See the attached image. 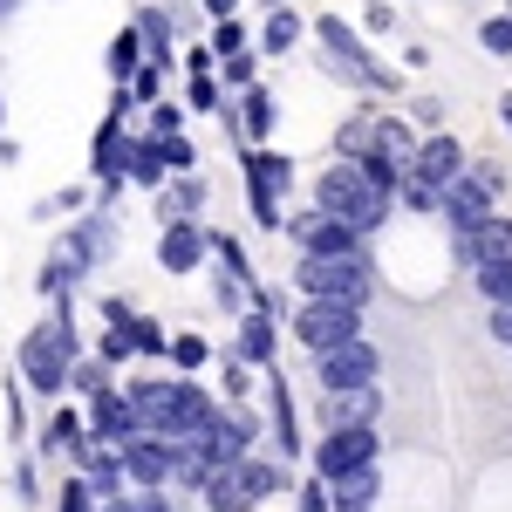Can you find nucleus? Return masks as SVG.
Returning a JSON list of instances; mask_svg holds the SVG:
<instances>
[{
  "mask_svg": "<svg viewBox=\"0 0 512 512\" xmlns=\"http://www.w3.org/2000/svg\"><path fill=\"white\" fill-rule=\"evenodd\" d=\"M226 96H233V89L219 82V69H185V103H192V110L219 117V110H226Z\"/></svg>",
  "mask_w": 512,
  "mask_h": 512,
  "instance_id": "31",
  "label": "nucleus"
},
{
  "mask_svg": "<svg viewBox=\"0 0 512 512\" xmlns=\"http://www.w3.org/2000/svg\"><path fill=\"white\" fill-rule=\"evenodd\" d=\"M253 362H239L233 349L219 355V383H226V403H246V390H253V376H246Z\"/></svg>",
  "mask_w": 512,
  "mask_h": 512,
  "instance_id": "42",
  "label": "nucleus"
},
{
  "mask_svg": "<svg viewBox=\"0 0 512 512\" xmlns=\"http://www.w3.org/2000/svg\"><path fill=\"white\" fill-rule=\"evenodd\" d=\"M123 472H130V485H137V492H158V485H171V478H178L171 437H158V431H137L130 444H123Z\"/></svg>",
  "mask_w": 512,
  "mask_h": 512,
  "instance_id": "15",
  "label": "nucleus"
},
{
  "mask_svg": "<svg viewBox=\"0 0 512 512\" xmlns=\"http://www.w3.org/2000/svg\"><path fill=\"white\" fill-rule=\"evenodd\" d=\"M362 28H369V35H396V7L390 0H369V7H362Z\"/></svg>",
  "mask_w": 512,
  "mask_h": 512,
  "instance_id": "46",
  "label": "nucleus"
},
{
  "mask_svg": "<svg viewBox=\"0 0 512 512\" xmlns=\"http://www.w3.org/2000/svg\"><path fill=\"white\" fill-rule=\"evenodd\" d=\"M506 7H512V0H506Z\"/></svg>",
  "mask_w": 512,
  "mask_h": 512,
  "instance_id": "58",
  "label": "nucleus"
},
{
  "mask_svg": "<svg viewBox=\"0 0 512 512\" xmlns=\"http://www.w3.org/2000/svg\"><path fill=\"white\" fill-rule=\"evenodd\" d=\"M260 7H280V0H260Z\"/></svg>",
  "mask_w": 512,
  "mask_h": 512,
  "instance_id": "57",
  "label": "nucleus"
},
{
  "mask_svg": "<svg viewBox=\"0 0 512 512\" xmlns=\"http://www.w3.org/2000/svg\"><path fill=\"white\" fill-rule=\"evenodd\" d=\"M233 355H239V362H253V369H274V362H280V321L267 315V308L233 315Z\"/></svg>",
  "mask_w": 512,
  "mask_h": 512,
  "instance_id": "19",
  "label": "nucleus"
},
{
  "mask_svg": "<svg viewBox=\"0 0 512 512\" xmlns=\"http://www.w3.org/2000/svg\"><path fill=\"white\" fill-rule=\"evenodd\" d=\"M315 41H321V69H328L335 82H349V89H362V96H396V89H403V76L369 55V41L355 35L342 14H315Z\"/></svg>",
  "mask_w": 512,
  "mask_h": 512,
  "instance_id": "4",
  "label": "nucleus"
},
{
  "mask_svg": "<svg viewBox=\"0 0 512 512\" xmlns=\"http://www.w3.org/2000/svg\"><path fill=\"white\" fill-rule=\"evenodd\" d=\"M164 178H171V158H164V137H151V130H130V185L158 192Z\"/></svg>",
  "mask_w": 512,
  "mask_h": 512,
  "instance_id": "25",
  "label": "nucleus"
},
{
  "mask_svg": "<svg viewBox=\"0 0 512 512\" xmlns=\"http://www.w3.org/2000/svg\"><path fill=\"white\" fill-rule=\"evenodd\" d=\"M315 205H321V212H335V219H349L362 239L383 233V226L396 219V192L362 158H328V164H321V171H315Z\"/></svg>",
  "mask_w": 512,
  "mask_h": 512,
  "instance_id": "2",
  "label": "nucleus"
},
{
  "mask_svg": "<svg viewBox=\"0 0 512 512\" xmlns=\"http://www.w3.org/2000/svg\"><path fill=\"white\" fill-rule=\"evenodd\" d=\"M294 287L315 294V301L369 308L376 301V260H369V246L362 253H294Z\"/></svg>",
  "mask_w": 512,
  "mask_h": 512,
  "instance_id": "5",
  "label": "nucleus"
},
{
  "mask_svg": "<svg viewBox=\"0 0 512 512\" xmlns=\"http://www.w3.org/2000/svg\"><path fill=\"white\" fill-rule=\"evenodd\" d=\"M499 117H506V130H512V96H499Z\"/></svg>",
  "mask_w": 512,
  "mask_h": 512,
  "instance_id": "55",
  "label": "nucleus"
},
{
  "mask_svg": "<svg viewBox=\"0 0 512 512\" xmlns=\"http://www.w3.org/2000/svg\"><path fill=\"white\" fill-rule=\"evenodd\" d=\"M239 478H246V492H253L260 506H267L274 492H294V478H287V458H253V451H246V458H239Z\"/></svg>",
  "mask_w": 512,
  "mask_h": 512,
  "instance_id": "28",
  "label": "nucleus"
},
{
  "mask_svg": "<svg viewBox=\"0 0 512 512\" xmlns=\"http://www.w3.org/2000/svg\"><path fill=\"white\" fill-rule=\"evenodd\" d=\"M144 62H151V55H144V35H137V21H130V28H117V35H110V48H103V69H110V82H130L137 69H144Z\"/></svg>",
  "mask_w": 512,
  "mask_h": 512,
  "instance_id": "30",
  "label": "nucleus"
},
{
  "mask_svg": "<svg viewBox=\"0 0 512 512\" xmlns=\"http://www.w3.org/2000/svg\"><path fill=\"white\" fill-rule=\"evenodd\" d=\"M472 178H485L492 192L506 198V164H499V158H472Z\"/></svg>",
  "mask_w": 512,
  "mask_h": 512,
  "instance_id": "50",
  "label": "nucleus"
},
{
  "mask_svg": "<svg viewBox=\"0 0 512 512\" xmlns=\"http://www.w3.org/2000/svg\"><path fill=\"white\" fill-rule=\"evenodd\" d=\"M130 396H137V417H144V431L158 437H192L212 424V390L205 383H192L185 369H171V376H137L130 383Z\"/></svg>",
  "mask_w": 512,
  "mask_h": 512,
  "instance_id": "3",
  "label": "nucleus"
},
{
  "mask_svg": "<svg viewBox=\"0 0 512 512\" xmlns=\"http://www.w3.org/2000/svg\"><path fill=\"white\" fill-rule=\"evenodd\" d=\"M376 499H383V458L328 478V512H376Z\"/></svg>",
  "mask_w": 512,
  "mask_h": 512,
  "instance_id": "20",
  "label": "nucleus"
},
{
  "mask_svg": "<svg viewBox=\"0 0 512 512\" xmlns=\"http://www.w3.org/2000/svg\"><path fill=\"white\" fill-rule=\"evenodd\" d=\"M130 342H137V355H151V362H171V335H164V321L130 315Z\"/></svg>",
  "mask_w": 512,
  "mask_h": 512,
  "instance_id": "35",
  "label": "nucleus"
},
{
  "mask_svg": "<svg viewBox=\"0 0 512 512\" xmlns=\"http://www.w3.org/2000/svg\"><path fill=\"white\" fill-rule=\"evenodd\" d=\"M280 233L294 239V253H362V246H369L349 219H335V212H321V205L287 212V226H280Z\"/></svg>",
  "mask_w": 512,
  "mask_h": 512,
  "instance_id": "12",
  "label": "nucleus"
},
{
  "mask_svg": "<svg viewBox=\"0 0 512 512\" xmlns=\"http://www.w3.org/2000/svg\"><path fill=\"white\" fill-rule=\"evenodd\" d=\"M205 512H260V499L246 492L239 465H219V472L205 478Z\"/></svg>",
  "mask_w": 512,
  "mask_h": 512,
  "instance_id": "27",
  "label": "nucleus"
},
{
  "mask_svg": "<svg viewBox=\"0 0 512 512\" xmlns=\"http://www.w3.org/2000/svg\"><path fill=\"white\" fill-rule=\"evenodd\" d=\"M96 506H103V499H96V485H89L82 472L62 478V492H55V512H96Z\"/></svg>",
  "mask_w": 512,
  "mask_h": 512,
  "instance_id": "38",
  "label": "nucleus"
},
{
  "mask_svg": "<svg viewBox=\"0 0 512 512\" xmlns=\"http://www.w3.org/2000/svg\"><path fill=\"white\" fill-rule=\"evenodd\" d=\"M82 417H89V437H96V444H130V437L144 431V417H137V396H130V383H110V390L82 396Z\"/></svg>",
  "mask_w": 512,
  "mask_h": 512,
  "instance_id": "13",
  "label": "nucleus"
},
{
  "mask_svg": "<svg viewBox=\"0 0 512 512\" xmlns=\"http://www.w3.org/2000/svg\"><path fill=\"white\" fill-rule=\"evenodd\" d=\"M185 117H192V103H178V96L144 103V130H151V137H178V130H185Z\"/></svg>",
  "mask_w": 512,
  "mask_h": 512,
  "instance_id": "33",
  "label": "nucleus"
},
{
  "mask_svg": "<svg viewBox=\"0 0 512 512\" xmlns=\"http://www.w3.org/2000/svg\"><path fill=\"white\" fill-rule=\"evenodd\" d=\"M82 205V192H55V198H41L35 205V219H55V212H76Z\"/></svg>",
  "mask_w": 512,
  "mask_h": 512,
  "instance_id": "53",
  "label": "nucleus"
},
{
  "mask_svg": "<svg viewBox=\"0 0 512 512\" xmlns=\"http://www.w3.org/2000/svg\"><path fill=\"white\" fill-rule=\"evenodd\" d=\"M96 355H103V362H130V355H137V342H130V321H103V342H96Z\"/></svg>",
  "mask_w": 512,
  "mask_h": 512,
  "instance_id": "40",
  "label": "nucleus"
},
{
  "mask_svg": "<svg viewBox=\"0 0 512 512\" xmlns=\"http://www.w3.org/2000/svg\"><path fill=\"white\" fill-rule=\"evenodd\" d=\"M492 212H499V192H492L485 178H472V164H465V178L444 192V212H437V226H444V239H451V246H465V239H472L478 226L492 219Z\"/></svg>",
  "mask_w": 512,
  "mask_h": 512,
  "instance_id": "11",
  "label": "nucleus"
},
{
  "mask_svg": "<svg viewBox=\"0 0 512 512\" xmlns=\"http://www.w3.org/2000/svg\"><path fill=\"white\" fill-rule=\"evenodd\" d=\"M472 280H478V294H485V308H492V301H512V253L506 260H478Z\"/></svg>",
  "mask_w": 512,
  "mask_h": 512,
  "instance_id": "34",
  "label": "nucleus"
},
{
  "mask_svg": "<svg viewBox=\"0 0 512 512\" xmlns=\"http://www.w3.org/2000/svg\"><path fill=\"white\" fill-rule=\"evenodd\" d=\"M410 123H424V130H444V103H437V96H417V103H410Z\"/></svg>",
  "mask_w": 512,
  "mask_h": 512,
  "instance_id": "49",
  "label": "nucleus"
},
{
  "mask_svg": "<svg viewBox=\"0 0 512 512\" xmlns=\"http://www.w3.org/2000/svg\"><path fill=\"white\" fill-rule=\"evenodd\" d=\"M198 7H205L212 21H226V14H239V0H198Z\"/></svg>",
  "mask_w": 512,
  "mask_h": 512,
  "instance_id": "54",
  "label": "nucleus"
},
{
  "mask_svg": "<svg viewBox=\"0 0 512 512\" xmlns=\"http://www.w3.org/2000/svg\"><path fill=\"white\" fill-rule=\"evenodd\" d=\"M315 383L321 390H369V383H383V349L369 335H355L342 349L315 355Z\"/></svg>",
  "mask_w": 512,
  "mask_h": 512,
  "instance_id": "10",
  "label": "nucleus"
},
{
  "mask_svg": "<svg viewBox=\"0 0 512 512\" xmlns=\"http://www.w3.org/2000/svg\"><path fill=\"white\" fill-rule=\"evenodd\" d=\"M253 437H260V417H253L246 403H219L212 424H205V444H212L219 465H239V458L253 451Z\"/></svg>",
  "mask_w": 512,
  "mask_h": 512,
  "instance_id": "17",
  "label": "nucleus"
},
{
  "mask_svg": "<svg viewBox=\"0 0 512 512\" xmlns=\"http://www.w3.org/2000/svg\"><path fill=\"white\" fill-rule=\"evenodd\" d=\"M383 458V431L376 424H328L315 444V472L321 478H342L355 472V465H376Z\"/></svg>",
  "mask_w": 512,
  "mask_h": 512,
  "instance_id": "9",
  "label": "nucleus"
},
{
  "mask_svg": "<svg viewBox=\"0 0 512 512\" xmlns=\"http://www.w3.org/2000/svg\"><path fill=\"white\" fill-rule=\"evenodd\" d=\"M76 472L96 485V499H123L130 492V472H123V444H89L76 458Z\"/></svg>",
  "mask_w": 512,
  "mask_h": 512,
  "instance_id": "22",
  "label": "nucleus"
},
{
  "mask_svg": "<svg viewBox=\"0 0 512 512\" xmlns=\"http://www.w3.org/2000/svg\"><path fill=\"white\" fill-rule=\"evenodd\" d=\"M287 335L308 355H328V349H342V342L362 335V308L355 301H315V294H301V308L287 315Z\"/></svg>",
  "mask_w": 512,
  "mask_h": 512,
  "instance_id": "7",
  "label": "nucleus"
},
{
  "mask_svg": "<svg viewBox=\"0 0 512 512\" xmlns=\"http://www.w3.org/2000/svg\"><path fill=\"white\" fill-rule=\"evenodd\" d=\"M205 260H212V239H205L198 219H171V226H158V267L164 274H198Z\"/></svg>",
  "mask_w": 512,
  "mask_h": 512,
  "instance_id": "18",
  "label": "nucleus"
},
{
  "mask_svg": "<svg viewBox=\"0 0 512 512\" xmlns=\"http://www.w3.org/2000/svg\"><path fill=\"white\" fill-rule=\"evenodd\" d=\"M294 492H301V499H294V506H301V512H328V478H308V485H294Z\"/></svg>",
  "mask_w": 512,
  "mask_h": 512,
  "instance_id": "48",
  "label": "nucleus"
},
{
  "mask_svg": "<svg viewBox=\"0 0 512 512\" xmlns=\"http://www.w3.org/2000/svg\"><path fill=\"white\" fill-rule=\"evenodd\" d=\"M219 82H226V89H253V82H260V48H239V55H226V62H219Z\"/></svg>",
  "mask_w": 512,
  "mask_h": 512,
  "instance_id": "36",
  "label": "nucleus"
},
{
  "mask_svg": "<svg viewBox=\"0 0 512 512\" xmlns=\"http://www.w3.org/2000/svg\"><path fill=\"white\" fill-rule=\"evenodd\" d=\"M485 328H492V342L512 355V301H492V308H485Z\"/></svg>",
  "mask_w": 512,
  "mask_h": 512,
  "instance_id": "44",
  "label": "nucleus"
},
{
  "mask_svg": "<svg viewBox=\"0 0 512 512\" xmlns=\"http://www.w3.org/2000/svg\"><path fill=\"white\" fill-rule=\"evenodd\" d=\"M55 253H62L76 274L110 267V260H117V219H110V205H96V212L69 219V226H62V239H55Z\"/></svg>",
  "mask_w": 512,
  "mask_h": 512,
  "instance_id": "8",
  "label": "nucleus"
},
{
  "mask_svg": "<svg viewBox=\"0 0 512 512\" xmlns=\"http://www.w3.org/2000/svg\"><path fill=\"white\" fill-rule=\"evenodd\" d=\"M82 362V335H76V308H69V294H55V308L48 321H35L28 335H21V349H14V369H21V383L35 396H69V369Z\"/></svg>",
  "mask_w": 512,
  "mask_h": 512,
  "instance_id": "1",
  "label": "nucleus"
},
{
  "mask_svg": "<svg viewBox=\"0 0 512 512\" xmlns=\"http://www.w3.org/2000/svg\"><path fill=\"white\" fill-rule=\"evenodd\" d=\"M478 48H485V55H512V7L478 21Z\"/></svg>",
  "mask_w": 512,
  "mask_h": 512,
  "instance_id": "39",
  "label": "nucleus"
},
{
  "mask_svg": "<svg viewBox=\"0 0 512 512\" xmlns=\"http://www.w3.org/2000/svg\"><path fill=\"white\" fill-rule=\"evenodd\" d=\"M267 437H274V451L294 465L301 451H308V437H301V410H294V390H287V376H280V362L267 369Z\"/></svg>",
  "mask_w": 512,
  "mask_h": 512,
  "instance_id": "16",
  "label": "nucleus"
},
{
  "mask_svg": "<svg viewBox=\"0 0 512 512\" xmlns=\"http://www.w3.org/2000/svg\"><path fill=\"white\" fill-rule=\"evenodd\" d=\"M137 35H144V55L171 69L178 62V28H171V7H137Z\"/></svg>",
  "mask_w": 512,
  "mask_h": 512,
  "instance_id": "26",
  "label": "nucleus"
},
{
  "mask_svg": "<svg viewBox=\"0 0 512 512\" xmlns=\"http://www.w3.org/2000/svg\"><path fill=\"white\" fill-rule=\"evenodd\" d=\"M0 137H7V96H0Z\"/></svg>",
  "mask_w": 512,
  "mask_h": 512,
  "instance_id": "56",
  "label": "nucleus"
},
{
  "mask_svg": "<svg viewBox=\"0 0 512 512\" xmlns=\"http://www.w3.org/2000/svg\"><path fill=\"white\" fill-rule=\"evenodd\" d=\"M301 35H308V21L294 14V0H280V7H267V21H260V55H287Z\"/></svg>",
  "mask_w": 512,
  "mask_h": 512,
  "instance_id": "29",
  "label": "nucleus"
},
{
  "mask_svg": "<svg viewBox=\"0 0 512 512\" xmlns=\"http://www.w3.org/2000/svg\"><path fill=\"white\" fill-rule=\"evenodd\" d=\"M205 362H212V342H205V335H171V369L198 376Z\"/></svg>",
  "mask_w": 512,
  "mask_h": 512,
  "instance_id": "37",
  "label": "nucleus"
},
{
  "mask_svg": "<svg viewBox=\"0 0 512 512\" xmlns=\"http://www.w3.org/2000/svg\"><path fill=\"white\" fill-rule=\"evenodd\" d=\"M239 178H246V205H253V226L280 233L287 226V192H294V158L274 144H246L239 151Z\"/></svg>",
  "mask_w": 512,
  "mask_h": 512,
  "instance_id": "6",
  "label": "nucleus"
},
{
  "mask_svg": "<svg viewBox=\"0 0 512 512\" xmlns=\"http://www.w3.org/2000/svg\"><path fill=\"white\" fill-rule=\"evenodd\" d=\"M164 158H171V171H198V151H192V137L178 130V137H164Z\"/></svg>",
  "mask_w": 512,
  "mask_h": 512,
  "instance_id": "47",
  "label": "nucleus"
},
{
  "mask_svg": "<svg viewBox=\"0 0 512 512\" xmlns=\"http://www.w3.org/2000/svg\"><path fill=\"white\" fill-rule=\"evenodd\" d=\"M164 82H171V69H158V62H144V69L130 76V96H137V110H144V103H158Z\"/></svg>",
  "mask_w": 512,
  "mask_h": 512,
  "instance_id": "43",
  "label": "nucleus"
},
{
  "mask_svg": "<svg viewBox=\"0 0 512 512\" xmlns=\"http://www.w3.org/2000/svg\"><path fill=\"white\" fill-rule=\"evenodd\" d=\"M239 48H253V41H246V21H239V14H226V21H212V55L226 62V55H239Z\"/></svg>",
  "mask_w": 512,
  "mask_h": 512,
  "instance_id": "41",
  "label": "nucleus"
},
{
  "mask_svg": "<svg viewBox=\"0 0 512 512\" xmlns=\"http://www.w3.org/2000/svg\"><path fill=\"white\" fill-rule=\"evenodd\" d=\"M130 512H171V485H158V492H130Z\"/></svg>",
  "mask_w": 512,
  "mask_h": 512,
  "instance_id": "51",
  "label": "nucleus"
},
{
  "mask_svg": "<svg viewBox=\"0 0 512 512\" xmlns=\"http://www.w3.org/2000/svg\"><path fill=\"white\" fill-rule=\"evenodd\" d=\"M14 499H21V506H35V499H41V492H35V465H28V458L14 465Z\"/></svg>",
  "mask_w": 512,
  "mask_h": 512,
  "instance_id": "52",
  "label": "nucleus"
},
{
  "mask_svg": "<svg viewBox=\"0 0 512 512\" xmlns=\"http://www.w3.org/2000/svg\"><path fill=\"white\" fill-rule=\"evenodd\" d=\"M89 444H96V437H89V417H82V410H69V403L41 424V458H69V465H76Z\"/></svg>",
  "mask_w": 512,
  "mask_h": 512,
  "instance_id": "21",
  "label": "nucleus"
},
{
  "mask_svg": "<svg viewBox=\"0 0 512 512\" xmlns=\"http://www.w3.org/2000/svg\"><path fill=\"white\" fill-rule=\"evenodd\" d=\"M253 308H267L274 321H287V315H294V301H287L280 287H267V280H253Z\"/></svg>",
  "mask_w": 512,
  "mask_h": 512,
  "instance_id": "45",
  "label": "nucleus"
},
{
  "mask_svg": "<svg viewBox=\"0 0 512 512\" xmlns=\"http://www.w3.org/2000/svg\"><path fill=\"white\" fill-rule=\"evenodd\" d=\"M383 417V383L369 390H321V424H376Z\"/></svg>",
  "mask_w": 512,
  "mask_h": 512,
  "instance_id": "23",
  "label": "nucleus"
},
{
  "mask_svg": "<svg viewBox=\"0 0 512 512\" xmlns=\"http://www.w3.org/2000/svg\"><path fill=\"white\" fill-rule=\"evenodd\" d=\"M151 198H158V226H171V219H198V205H205V178H198V171H171Z\"/></svg>",
  "mask_w": 512,
  "mask_h": 512,
  "instance_id": "24",
  "label": "nucleus"
},
{
  "mask_svg": "<svg viewBox=\"0 0 512 512\" xmlns=\"http://www.w3.org/2000/svg\"><path fill=\"white\" fill-rule=\"evenodd\" d=\"M465 164H472V151L451 137V130H424V144H417V164H410V178L417 185H431V192H451L458 178H465Z\"/></svg>",
  "mask_w": 512,
  "mask_h": 512,
  "instance_id": "14",
  "label": "nucleus"
},
{
  "mask_svg": "<svg viewBox=\"0 0 512 512\" xmlns=\"http://www.w3.org/2000/svg\"><path fill=\"white\" fill-rule=\"evenodd\" d=\"M117 383V362H103V355H82L76 369H69V396H96Z\"/></svg>",
  "mask_w": 512,
  "mask_h": 512,
  "instance_id": "32",
  "label": "nucleus"
}]
</instances>
